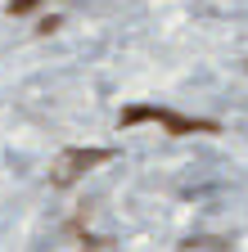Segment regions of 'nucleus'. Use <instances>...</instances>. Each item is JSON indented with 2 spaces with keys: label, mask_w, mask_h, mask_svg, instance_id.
I'll use <instances>...</instances> for the list:
<instances>
[{
  "label": "nucleus",
  "mask_w": 248,
  "mask_h": 252,
  "mask_svg": "<svg viewBox=\"0 0 248 252\" xmlns=\"http://www.w3.org/2000/svg\"><path fill=\"white\" fill-rule=\"evenodd\" d=\"M117 122L122 126L158 122L167 135H216L221 131V122H212V117H185V113H172V108H158V104H127Z\"/></svg>",
  "instance_id": "obj_1"
},
{
  "label": "nucleus",
  "mask_w": 248,
  "mask_h": 252,
  "mask_svg": "<svg viewBox=\"0 0 248 252\" xmlns=\"http://www.w3.org/2000/svg\"><path fill=\"white\" fill-rule=\"evenodd\" d=\"M100 162H113V149H68V153L54 162L50 180H54L59 189H68V185H77L90 167H100Z\"/></svg>",
  "instance_id": "obj_2"
},
{
  "label": "nucleus",
  "mask_w": 248,
  "mask_h": 252,
  "mask_svg": "<svg viewBox=\"0 0 248 252\" xmlns=\"http://www.w3.org/2000/svg\"><path fill=\"white\" fill-rule=\"evenodd\" d=\"M41 5H50V0H9L5 14H9V18H27V14H36Z\"/></svg>",
  "instance_id": "obj_3"
},
{
  "label": "nucleus",
  "mask_w": 248,
  "mask_h": 252,
  "mask_svg": "<svg viewBox=\"0 0 248 252\" xmlns=\"http://www.w3.org/2000/svg\"><path fill=\"white\" fill-rule=\"evenodd\" d=\"M180 248H185V252H208V248H230V243H226V239H212V234H203V239H185Z\"/></svg>",
  "instance_id": "obj_4"
}]
</instances>
